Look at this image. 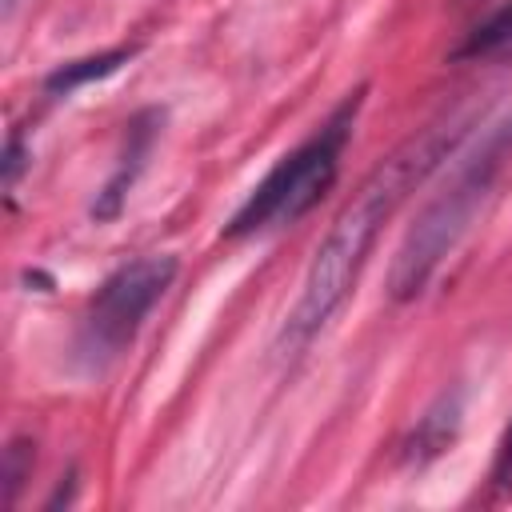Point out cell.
<instances>
[{"mask_svg":"<svg viewBox=\"0 0 512 512\" xmlns=\"http://www.w3.org/2000/svg\"><path fill=\"white\" fill-rule=\"evenodd\" d=\"M24 168H28V152H24L20 132H12V136H8V148H4V188H8V192L16 188V180H20Z\"/></svg>","mask_w":512,"mask_h":512,"instance_id":"cell-11","label":"cell"},{"mask_svg":"<svg viewBox=\"0 0 512 512\" xmlns=\"http://www.w3.org/2000/svg\"><path fill=\"white\" fill-rule=\"evenodd\" d=\"M16 4H20V0H4V16H8V12L16 8Z\"/></svg>","mask_w":512,"mask_h":512,"instance_id":"cell-12","label":"cell"},{"mask_svg":"<svg viewBox=\"0 0 512 512\" xmlns=\"http://www.w3.org/2000/svg\"><path fill=\"white\" fill-rule=\"evenodd\" d=\"M132 56H136V48H108V52H96V56L68 60V64H60L56 72L44 76V88H48L52 96H68V92H76V88H84V84H92V80L112 76V72H116L120 64H128Z\"/></svg>","mask_w":512,"mask_h":512,"instance_id":"cell-7","label":"cell"},{"mask_svg":"<svg viewBox=\"0 0 512 512\" xmlns=\"http://www.w3.org/2000/svg\"><path fill=\"white\" fill-rule=\"evenodd\" d=\"M464 136V120H448V124H436L420 136H412L408 144H400L364 184L360 192L344 204V212L332 220L328 236L320 240L312 264H308V276H304V288H300V300L284 324V340L288 348H300L304 340H312L324 320H332V312L344 304V296L352 292L384 220L400 208V200L456 148V140Z\"/></svg>","mask_w":512,"mask_h":512,"instance_id":"cell-1","label":"cell"},{"mask_svg":"<svg viewBox=\"0 0 512 512\" xmlns=\"http://www.w3.org/2000/svg\"><path fill=\"white\" fill-rule=\"evenodd\" d=\"M176 280V256H140L124 268H116L92 296L84 320H80V340L76 352L88 368L112 364L132 336L140 332L144 316L156 308V300L168 292Z\"/></svg>","mask_w":512,"mask_h":512,"instance_id":"cell-4","label":"cell"},{"mask_svg":"<svg viewBox=\"0 0 512 512\" xmlns=\"http://www.w3.org/2000/svg\"><path fill=\"white\" fill-rule=\"evenodd\" d=\"M28 472H32V444L28 440H12L4 448V504L16 500V492L28 480Z\"/></svg>","mask_w":512,"mask_h":512,"instance_id":"cell-9","label":"cell"},{"mask_svg":"<svg viewBox=\"0 0 512 512\" xmlns=\"http://www.w3.org/2000/svg\"><path fill=\"white\" fill-rule=\"evenodd\" d=\"M492 484H496V492H500V496H508V492H512V420H508V428H504V436H500V444H496Z\"/></svg>","mask_w":512,"mask_h":512,"instance_id":"cell-10","label":"cell"},{"mask_svg":"<svg viewBox=\"0 0 512 512\" xmlns=\"http://www.w3.org/2000/svg\"><path fill=\"white\" fill-rule=\"evenodd\" d=\"M360 108V92L348 96L324 124L316 136H308L300 148H292L288 156L276 160V168L248 192V200L236 208V216L228 220V236H252L264 228H284L296 224L300 216H308L320 196L332 188L336 172H340V152L352 136V120Z\"/></svg>","mask_w":512,"mask_h":512,"instance_id":"cell-3","label":"cell"},{"mask_svg":"<svg viewBox=\"0 0 512 512\" xmlns=\"http://www.w3.org/2000/svg\"><path fill=\"white\" fill-rule=\"evenodd\" d=\"M460 416H464V404H460V392H444L416 424V432L408 436L404 444V460L408 464H428L432 456L448 452L456 444V432H460Z\"/></svg>","mask_w":512,"mask_h":512,"instance_id":"cell-6","label":"cell"},{"mask_svg":"<svg viewBox=\"0 0 512 512\" xmlns=\"http://www.w3.org/2000/svg\"><path fill=\"white\" fill-rule=\"evenodd\" d=\"M152 140H156V112H144V116H136L128 124V152L120 156L112 180L100 188V196L92 204V216L96 220H112L124 208V200H128V192H132V184H136V176L144 168V156L152 152Z\"/></svg>","mask_w":512,"mask_h":512,"instance_id":"cell-5","label":"cell"},{"mask_svg":"<svg viewBox=\"0 0 512 512\" xmlns=\"http://www.w3.org/2000/svg\"><path fill=\"white\" fill-rule=\"evenodd\" d=\"M496 56H512V4H504L484 24H476L468 40L456 48V60H496Z\"/></svg>","mask_w":512,"mask_h":512,"instance_id":"cell-8","label":"cell"},{"mask_svg":"<svg viewBox=\"0 0 512 512\" xmlns=\"http://www.w3.org/2000/svg\"><path fill=\"white\" fill-rule=\"evenodd\" d=\"M508 152H512V124L500 128L484 144V152L472 156L460 168V176L436 200L424 204V212L404 232V240L392 256V268H388V296L392 300H416L432 284L436 268L452 256V248L468 236V228L476 224V216L492 200V188H496V176H500Z\"/></svg>","mask_w":512,"mask_h":512,"instance_id":"cell-2","label":"cell"}]
</instances>
